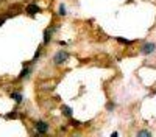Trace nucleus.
I'll return each mask as SVG.
<instances>
[{
  "mask_svg": "<svg viewBox=\"0 0 156 137\" xmlns=\"http://www.w3.org/2000/svg\"><path fill=\"white\" fill-rule=\"evenodd\" d=\"M70 125H72V126H75V128H78V126H80V122H76V120H70Z\"/></svg>",
  "mask_w": 156,
  "mask_h": 137,
  "instance_id": "obj_12",
  "label": "nucleus"
},
{
  "mask_svg": "<svg viewBox=\"0 0 156 137\" xmlns=\"http://www.w3.org/2000/svg\"><path fill=\"white\" fill-rule=\"evenodd\" d=\"M154 48H156V45H154L153 42H147V44H144V45H142L140 52L144 53V55H151V53L154 52Z\"/></svg>",
  "mask_w": 156,
  "mask_h": 137,
  "instance_id": "obj_2",
  "label": "nucleus"
},
{
  "mask_svg": "<svg viewBox=\"0 0 156 137\" xmlns=\"http://www.w3.org/2000/svg\"><path fill=\"white\" fill-rule=\"evenodd\" d=\"M28 73H31V69H30V67H25V69L22 70V73H20V77H19V78H20V80H22V78H27V77H28Z\"/></svg>",
  "mask_w": 156,
  "mask_h": 137,
  "instance_id": "obj_7",
  "label": "nucleus"
},
{
  "mask_svg": "<svg viewBox=\"0 0 156 137\" xmlns=\"http://www.w3.org/2000/svg\"><path fill=\"white\" fill-rule=\"evenodd\" d=\"M27 12H28L30 16H34L36 12H39V6H37V5H34V3H31V5H28V6H27Z\"/></svg>",
  "mask_w": 156,
  "mask_h": 137,
  "instance_id": "obj_4",
  "label": "nucleus"
},
{
  "mask_svg": "<svg viewBox=\"0 0 156 137\" xmlns=\"http://www.w3.org/2000/svg\"><path fill=\"white\" fill-rule=\"evenodd\" d=\"M117 41H119L120 44H125V45H131L133 41H128V39H123V37H117Z\"/></svg>",
  "mask_w": 156,
  "mask_h": 137,
  "instance_id": "obj_9",
  "label": "nucleus"
},
{
  "mask_svg": "<svg viewBox=\"0 0 156 137\" xmlns=\"http://www.w3.org/2000/svg\"><path fill=\"white\" fill-rule=\"evenodd\" d=\"M55 31V28H48V30H45L44 31V44H48L50 42V39H51V33Z\"/></svg>",
  "mask_w": 156,
  "mask_h": 137,
  "instance_id": "obj_5",
  "label": "nucleus"
},
{
  "mask_svg": "<svg viewBox=\"0 0 156 137\" xmlns=\"http://www.w3.org/2000/svg\"><path fill=\"white\" fill-rule=\"evenodd\" d=\"M59 16H66V6H64V3H61L59 5Z\"/></svg>",
  "mask_w": 156,
  "mask_h": 137,
  "instance_id": "obj_10",
  "label": "nucleus"
},
{
  "mask_svg": "<svg viewBox=\"0 0 156 137\" xmlns=\"http://www.w3.org/2000/svg\"><path fill=\"white\" fill-rule=\"evenodd\" d=\"M34 128H36L37 134H45V132L48 131V123H45V122H37V123L34 125Z\"/></svg>",
  "mask_w": 156,
  "mask_h": 137,
  "instance_id": "obj_3",
  "label": "nucleus"
},
{
  "mask_svg": "<svg viewBox=\"0 0 156 137\" xmlns=\"http://www.w3.org/2000/svg\"><path fill=\"white\" fill-rule=\"evenodd\" d=\"M62 112H64V114H66L67 117H72V115H73L72 108H70V106H67V104H64V106H62Z\"/></svg>",
  "mask_w": 156,
  "mask_h": 137,
  "instance_id": "obj_6",
  "label": "nucleus"
},
{
  "mask_svg": "<svg viewBox=\"0 0 156 137\" xmlns=\"http://www.w3.org/2000/svg\"><path fill=\"white\" fill-rule=\"evenodd\" d=\"M5 20H6L5 17H0V27H2V23H5Z\"/></svg>",
  "mask_w": 156,
  "mask_h": 137,
  "instance_id": "obj_13",
  "label": "nucleus"
},
{
  "mask_svg": "<svg viewBox=\"0 0 156 137\" xmlns=\"http://www.w3.org/2000/svg\"><path fill=\"white\" fill-rule=\"evenodd\" d=\"M11 98H14V100H16L17 103H20L22 100H23V97H22L20 94H17V92H12V94H11Z\"/></svg>",
  "mask_w": 156,
  "mask_h": 137,
  "instance_id": "obj_8",
  "label": "nucleus"
},
{
  "mask_svg": "<svg viewBox=\"0 0 156 137\" xmlns=\"http://www.w3.org/2000/svg\"><path fill=\"white\" fill-rule=\"evenodd\" d=\"M137 135H147V137H148V135H151V132H150V131H147V129H144V131H139V132H137Z\"/></svg>",
  "mask_w": 156,
  "mask_h": 137,
  "instance_id": "obj_11",
  "label": "nucleus"
},
{
  "mask_svg": "<svg viewBox=\"0 0 156 137\" xmlns=\"http://www.w3.org/2000/svg\"><path fill=\"white\" fill-rule=\"evenodd\" d=\"M69 59V53L64 52V50H59V52L53 56V62L55 64H62V62H66Z\"/></svg>",
  "mask_w": 156,
  "mask_h": 137,
  "instance_id": "obj_1",
  "label": "nucleus"
}]
</instances>
